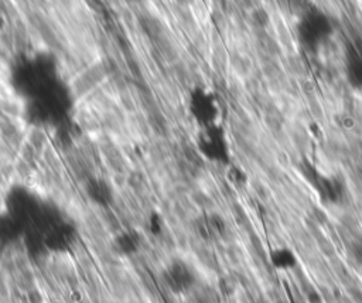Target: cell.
Listing matches in <instances>:
<instances>
[{
  "label": "cell",
  "instance_id": "1",
  "mask_svg": "<svg viewBox=\"0 0 362 303\" xmlns=\"http://www.w3.org/2000/svg\"><path fill=\"white\" fill-rule=\"evenodd\" d=\"M300 173L318 196L321 203L337 207L347 202L348 187L343 177L333 173H326L308 161H304L300 165Z\"/></svg>",
  "mask_w": 362,
  "mask_h": 303
},
{
  "label": "cell",
  "instance_id": "2",
  "mask_svg": "<svg viewBox=\"0 0 362 303\" xmlns=\"http://www.w3.org/2000/svg\"><path fill=\"white\" fill-rule=\"evenodd\" d=\"M296 34L299 43L304 49L317 50L331 37L333 24L326 13L311 9L300 17L296 26Z\"/></svg>",
  "mask_w": 362,
  "mask_h": 303
},
{
  "label": "cell",
  "instance_id": "3",
  "mask_svg": "<svg viewBox=\"0 0 362 303\" xmlns=\"http://www.w3.org/2000/svg\"><path fill=\"white\" fill-rule=\"evenodd\" d=\"M345 77L349 87L362 94V50L349 46L345 51V61H344Z\"/></svg>",
  "mask_w": 362,
  "mask_h": 303
},
{
  "label": "cell",
  "instance_id": "4",
  "mask_svg": "<svg viewBox=\"0 0 362 303\" xmlns=\"http://www.w3.org/2000/svg\"><path fill=\"white\" fill-rule=\"evenodd\" d=\"M268 259L270 267L279 272L293 271L299 265V256L296 251L288 245L273 247L268 254Z\"/></svg>",
  "mask_w": 362,
  "mask_h": 303
},
{
  "label": "cell",
  "instance_id": "5",
  "mask_svg": "<svg viewBox=\"0 0 362 303\" xmlns=\"http://www.w3.org/2000/svg\"><path fill=\"white\" fill-rule=\"evenodd\" d=\"M204 152L206 155L220 163H228L229 162V147L227 138L224 136L222 132H213L207 136L204 142Z\"/></svg>",
  "mask_w": 362,
  "mask_h": 303
},
{
  "label": "cell",
  "instance_id": "6",
  "mask_svg": "<svg viewBox=\"0 0 362 303\" xmlns=\"http://www.w3.org/2000/svg\"><path fill=\"white\" fill-rule=\"evenodd\" d=\"M169 284L177 289V290H184L188 289L192 285L194 277L191 271L183 263H174L173 267L169 270Z\"/></svg>",
  "mask_w": 362,
  "mask_h": 303
},
{
  "label": "cell",
  "instance_id": "7",
  "mask_svg": "<svg viewBox=\"0 0 362 303\" xmlns=\"http://www.w3.org/2000/svg\"><path fill=\"white\" fill-rule=\"evenodd\" d=\"M349 255L352 261L362 270V234L352 240L349 245Z\"/></svg>",
  "mask_w": 362,
  "mask_h": 303
}]
</instances>
